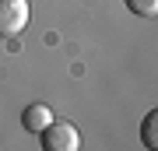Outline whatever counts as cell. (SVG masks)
Listing matches in <instances>:
<instances>
[{"instance_id": "1", "label": "cell", "mask_w": 158, "mask_h": 151, "mask_svg": "<svg viewBox=\"0 0 158 151\" xmlns=\"http://www.w3.org/2000/svg\"><path fill=\"white\" fill-rule=\"evenodd\" d=\"M39 137H42V148H46V151H77V148H81L77 127L67 123V120H53Z\"/></svg>"}, {"instance_id": "5", "label": "cell", "mask_w": 158, "mask_h": 151, "mask_svg": "<svg viewBox=\"0 0 158 151\" xmlns=\"http://www.w3.org/2000/svg\"><path fill=\"white\" fill-rule=\"evenodd\" d=\"M137 18H155L158 14V0H123Z\"/></svg>"}, {"instance_id": "2", "label": "cell", "mask_w": 158, "mask_h": 151, "mask_svg": "<svg viewBox=\"0 0 158 151\" xmlns=\"http://www.w3.org/2000/svg\"><path fill=\"white\" fill-rule=\"evenodd\" d=\"M28 0H0V39H14L28 25Z\"/></svg>"}, {"instance_id": "3", "label": "cell", "mask_w": 158, "mask_h": 151, "mask_svg": "<svg viewBox=\"0 0 158 151\" xmlns=\"http://www.w3.org/2000/svg\"><path fill=\"white\" fill-rule=\"evenodd\" d=\"M53 120H56V116H53V109L46 106V102H32V106L21 112V123H25V130H28V134H42Z\"/></svg>"}, {"instance_id": "4", "label": "cell", "mask_w": 158, "mask_h": 151, "mask_svg": "<svg viewBox=\"0 0 158 151\" xmlns=\"http://www.w3.org/2000/svg\"><path fill=\"white\" fill-rule=\"evenodd\" d=\"M141 144L158 151V106L148 112V116H144V123H141Z\"/></svg>"}]
</instances>
